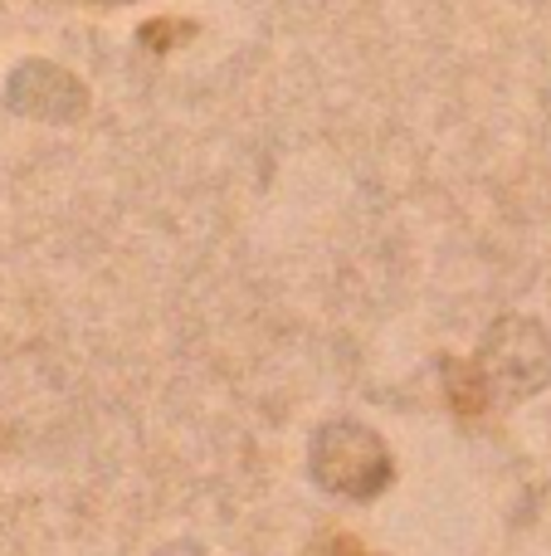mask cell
I'll list each match as a JSON object with an SVG mask.
<instances>
[{"instance_id": "1", "label": "cell", "mask_w": 551, "mask_h": 556, "mask_svg": "<svg viewBox=\"0 0 551 556\" xmlns=\"http://www.w3.org/2000/svg\"><path fill=\"white\" fill-rule=\"evenodd\" d=\"M312 479L342 498H371L386 489L390 459L367 425H328L312 444Z\"/></svg>"}, {"instance_id": "2", "label": "cell", "mask_w": 551, "mask_h": 556, "mask_svg": "<svg viewBox=\"0 0 551 556\" xmlns=\"http://www.w3.org/2000/svg\"><path fill=\"white\" fill-rule=\"evenodd\" d=\"M478 371L498 395H533L537 386L551 381V342L537 323H503L488 332L484 352H478Z\"/></svg>"}, {"instance_id": "3", "label": "cell", "mask_w": 551, "mask_h": 556, "mask_svg": "<svg viewBox=\"0 0 551 556\" xmlns=\"http://www.w3.org/2000/svg\"><path fill=\"white\" fill-rule=\"evenodd\" d=\"M156 556H205V552L191 547V542H176V547H166V552H156Z\"/></svg>"}]
</instances>
